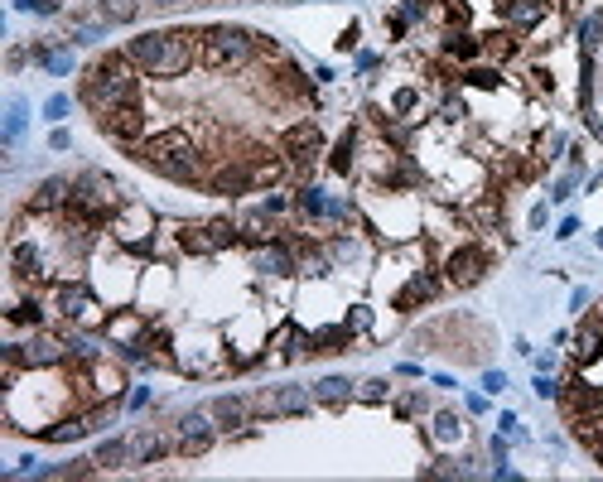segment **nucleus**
Instances as JSON below:
<instances>
[{
  "mask_svg": "<svg viewBox=\"0 0 603 482\" xmlns=\"http://www.w3.org/2000/svg\"><path fill=\"white\" fill-rule=\"evenodd\" d=\"M126 54L145 78H184L198 63V34L193 29H145L126 44Z\"/></svg>",
  "mask_w": 603,
  "mask_h": 482,
  "instance_id": "obj_1",
  "label": "nucleus"
},
{
  "mask_svg": "<svg viewBox=\"0 0 603 482\" xmlns=\"http://www.w3.org/2000/svg\"><path fill=\"white\" fill-rule=\"evenodd\" d=\"M261 54V34L251 29H232V25H213L198 34V68L222 73V68H247L251 58Z\"/></svg>",
  "mask_w": 603,
  "mask_h": 482,
  "instance_id": "obj_2",
  "label": "nucleus"
},
{
  "mask_svg": "<svg viewBox=\"0 0 603 482\" xmlns=\"http://www.w3.org/2000/svg\"><path fill=\"white\" fill-rule=\"evenodd\" d=\"M44 299H49V304H54L68 323H78V328H107V314H102V304H97V295H92L87 285L63 280V285H49Z\"/></svg>",
  "mask_w": 603,
  "mask_h": 482,
  "instance_id": "obj_3",
  "label": "nucleus"
},
{
  "mask_svg": "<svg viewBox=\"0 0 603 482\" xmlns=\"http://www.w3.org/2000/svg\"><path fill=\"white\" fill-rule=\"evenodd\" d=\"M20 362H25L29 372H58V367L73 362V343L63 333H54V328H34L20 343Z\"/></svg>",
  "mask_w": 603,
  "mask_h": 482,
  "instance_id": "obj_4",
  "label": "nucleus"
},
{
  "mask_svg": "<svg viewBox=\"0 0 603 482\" xmlns=\"http://www.w3.org/2000/svg\"><path fill=\"white\" fill-rule=\"evenodd\" d=\"M493 266V256L483 251V246H454L449 256H444V285H454V290H468V285H478L483 275Z\"/></svg>",
  "mask_w": 603,
  "mask_h": 482,
  "instance_id": "obj_5",
  "label": "nucleus"
},
{
  "mask_svg": "<svg viewBox=\"0 0 603 482\" xmlns=\"http://www.w3.org/2000/svg\"><path fill=\"white\" fill-rule=\"evenodd\" d=\"M203 184L213 188V193H222V198H242L247 188H256V169H251V160H242V155H227V160H218L208 169Z\"/></svg>",
  "mask_w": 603,
  "mask_h": 482,
  "instance_id": "obj_6",
  "label": "nucleus"
},
{
  "mask_svg": "<svg viewBox=\"0 0 603 482\" xmlns=\"http://www.w3.org/2000/svg\"><path fill=\"white\" fill-rule=\"evenodd\" d=\"M179 454L184 458H203L213 449V439H218V429H213V410H184L179 415Z\"/></svg>",
  "mask_w": 603,
  "mask_h": 482,
  "instance_id": "obj_7",
  "label": "nucleus"
},
{
  "mask_svg": "<svg viewBox=\"0 0 603 482\" xmlns=\"http://www.w3.org/2000/svg\"><path fill=\"white\" fill-rule=\"evenodd\" d=\"M97 126H102V131H107L116 145H131V150H136L140 140L150 135V121H145V107H140V102H126V107L107 111Z\"/></svg>",
  "mask_w": 603,
  "mask_h": 482,
  "instance_id": "obj_8",
  "label": "nucleus"
},
{
  "mask_svg": "<svg viewBox=\"0 0 603 482\" xmlns=\"http://www.w3.org/2000/svg\"><path fill=\"white\" fill-rule=\"evenodd\" d=\"M150 232H155V213L140 208V203H121L116 217H111V237L121 241V246H145Z\"/></svg>",
  "mask_w": 603,
  "mask_h": 482,
  "instance_id": "obj_9",
  "label": "nucleus"
},
{
  "mask_svg": "<svg viewBox=\"0 0 603 482\" xmlns=\"http://www.w3.org/2000/svg\"><path fill=\"white\" fill-rule=\"evenodd\" d=\"M251 410L266 415V420H275V415H304L309 410V391H300V386H266L251 401Z\"/></svg>",
  "mask_w": 603,
  "mask_h": 482,
  "instance_id": "obj_10",
  "label": "nucleus"
},
{
  "mask_svg": "<svg viewBox=\"0 0 603 482\" xmlns=\"http://www.w3.org/2000/svg\"><path fill=\"white\" fill-rule=\"evenodd\" d=\"M560 410H565V420H575V415H594L603 410V386H589L584 376H570V381H560Z\"/></svg>",
  "mask_w": 603,
  "mask_h": 482,
  "instance_id": "obj_11",
  "label": "nucleus"
},
{
  "mask_svg": "<svg viewBox=\"0 0 603 482\" xmlns=\"http://www.w3.org/2000/svg\"><path fill=\"white\" fill-rule=\"evenodd\" d=\"M251 266L261 270V275H295L300 270V251L285 246V241H266V246H256Z\"/></svg>",
  "mask_w": 603,
  "mask_h": 482,
  "instance_id": "obj_12",
  "label": "nucleus"
},
{
  "mask_svg": "<svg viewBox=\"0 0 603 482\" xmlns=\"http://www.w3.org/2000/svg\"><path fill=\"white\" fill-rule=\"evenodd\" d=\"M439 290H444V280H439L435 270H415L411 280L396 290V309H406V314H411V309H420V304H430Z\"/></svg>",
  "mask_w": 603,
  "mask_h": 482,
  "instance_id": "obj_13",
  "label": "nucleus"
},
{
  "mask_svg": "<svg viewBox=\"0 0 603 482\" xmlns=\"http://www.w3.org/2000/svg\"><path fill=\"white\" fill-rule=\"evenodd\" d=\"M68 198H73V184H68V179H44V184L29 193V213H34V217L63 213V208H68Z\"/></svg>",
  "mask_w": 603,
  "mask_h": 482,
  "instance_id": "obj_14",
  "label": "nucleus"
},
{
  "mask_svg": "<svg viewBox=\"0 0 603 482\" xmlns=\"http://www.w3.org/2000/svg\"><path fill=\"white\" fill-rule=\"evenodd\" d=\"M599 357H603V314H589L575 328V367H589Z\"/></svg>",
  "mask_w": 603,
  "mask_h": 482,
  "instance_id": "obj_15",
  "label": "nucleus"
},
{
  "mask_svg": "<svg viewBox=\"0 0 603 482\" xmlns=\"http://www.w3.org/2000/svg\"><path fill=\"white\" fill-rule=\"evenodd\" d=\"M102 333H107L116 348H136V343L150 338V319H145V314H111Z\"/></svg>",
  "mask_w": 603,
  "mask_h": 482,
  "instance_id": "obj_16",
  "label": "nucleus"
},
{
  "mask_svg": "<svg viewBox=\"0 0 603 482\" xmlns=\"http://www.w3.org/2000/svg\"><path fill=\"white\" fill-rule=\"evenodd\" d=\"M169 449H179L174 434H165V429H140L136 439H131V463H155V458H165Z\"/></svg>",
  "mask_w": 603,
  "mask_h": 482,
  "instance_id": "obj_17",
  "label": "nucleus"
},
{
  "mask_svg": "<svg viewBox=\"0 0 603 482\" xmlns=\"http://www.w3.org/2000/svg\"><path fill=\"white\" fill-rule=\"evenodd\" d=\"M237 227H242V237L251 246H266V241H280V227H275V217L266 208H251V213L237 217Z\"/></svg>",
  "mask_w": 603,
  "mask_h": 482,
  "instance_id": "obj_18",
  "label": "nucleus"
},
{
  "mask_svg": "<svg viewBox=\"0 0 603 482\" xmlns=\"http://www.w3.org/2000/svg\"><path fill=\"white\" fill-rule=\"evenodd\" d=\"M502 20L512 29H531L546 20V5L541 0H502Z\"/></svg>",
  "mask_w": 603,
  "mask_h": 482,
  "instance_id": "obj_19",
  "label": "nucleus"
},
{
  "mask_svg": "<svg viewBox=\"0 0 603 482\" xmlns=\"http://www.w3.org/2000/svg\"><path fill=\"white\" fill-rule=\"evenodd\" d=\"M49 444H73V439H83V434H92V415L87 410H78V415H68V420H58V425L39 429Z\"/></svg>",
  "mask_w": 603,
  "mask_h": 482,
  "instance_id": "obj_20",
  "label": "nucleus"
},
{
  "mask_svg": "<svg viewBox=\"0 0 603 482\" xmlns=\"http://www.w3.org/2000/svg\"><path fill=\"white\" fill-rule=\"evenodd\" d=\"M565 425H570V434H575L589 454L603 444V410H594V415H575V420H565Z\"/></svg>",
  "mask_w": 603,
  "mask_h": 482,
  "instance_id": "obj_21",
  "label": "nucleus"
},
{
  "mask_svg": "<svg viewBox=\"0 0 603 482\" xmlns=\"http://www.w3.org/2000/svg\"><path fill=\"white\" fill-rule=\"evenodd\" d=\"M208 410H213V420H222L227 429H237V425H247L251 401H242V396H218V401L208 405Z\"/></svg>",
  "mask_w": 603,
  "mask_h": 482,
  "instance_id": "obj_22",
  "label": "nucleus"
},
{
  "mask_svg": "<svg viewBox=\"0 0 603 482\" xmlns=\"http://www.w3.org/2000/svg\"><path fill=\"white\" fill-rule=\"evenodd\" d=\"M439 49H444L449 58H464V63H473V58H483V39H473V34H464V29H449Z\"/></svg>",
  "mask_w": 603,
  "mask_h": 482,
  "instance_id": "obj_23",
  "label": "nucleus"
},
{
  "mask_svg": "<svg viewBox=\"0 0 603 482\" xmlns=\"http://www.w3.org/2000/svg\"><path fill=\"white\" fill-rule=\"evenodd\" d=\"M353 343V328L343 323V328H319L314 338H309V352H348Z\"/></svg>",
  "mask_w": 603,
  "mask_h": 482,
  "instance_id": "obj_24",
  "label": "nucleus"
},
{
  "mask_svg": "<svg viewBox=\"0 0 603 482\" xmlns=\"http://www.w3.org/2000/svg\"><path fill=\"white\" fill-rule=\"evenodd\" d=\"M353 155H357V131L348 126V131L338 135V145H333L329 169H333V174H353Z\"/></svg>",
  "mask_w": 603,
  "mask_h": 482,
  "instance_id": "obj_25",
  "label": "nucleus"
},
{
  "mask_svg": "<svg viewBox=\"0 0 603 482\" xmlns=\"http://www.w3.org/2000/svg\"><path fill=\"white\" fill-rule=\"evenodd\" d=\"M203 227H208L213 251H227V246H237V241H242V227H237L232 217H213V222H203Z\"/></svg>",
  "mask_w": 603,
  "mask_h": 482,
  "instance_id": "obj_26",
  "label": "nucleus"
},
{
  "mask_svg": "<svg viewBox=\"0 0 603 482\" xmlns=\"http://www.w3.org/2000/svg\"><path fill=\"white\" fill-rule=\"evenodd\" d=\"M353 396V381L348 376H324L319 386H314V401H324V405H343Z\"/></svg>",
  "mask_w": 603,
  "mask_h": 482,
  "instance_id": "obj_27",
  "label": "nucleus"
},
{
  "mask_svg": "<svg viewBox=\"0 0 603 482\" xmlns=\"http://www.w3.org/2000/svg\"><path fill=\"white\" fill-rule=\"evenodd\" d=\"M179 246H184L189 256H213V241H208V227H203V222L179 227Z\"/></svg>",
  "mask_w": 603,
  "mask_h": 482,
  "instance_id": "obj_28",
  "label": "nucleus"
},
{
  "mask_svg": "<svg viewBox=\"0 0 603 482\" xmlns=\"http://www.w3.org/2000/svg\"><path fill=\"white\" fill-rule=\"evenodd\" d=\"M97 468H121V463H131V439H107V444H97Z\"/></svg>",
  "mask_w": 603,
  "mask_h": 482,
  "instance_id": "obj_29",
  "label": "nucleus"
},
{
  "mask_svg": "<svg viewBox=\"0 0 603 482\" xmlns=\"http://www.w3.org/2000/svg\"><path fill=\"white\" fill-rule=\"evenodd\" d=\"M295 208H300L304 217H324V213H329V198H324V188L300 184V193H295Z\"/></svg>",
  "mask_w": 603,
  "mask_h": 482,
  "instance_id": "obj_30",
  "label": "nucleus"
},
{
  "mask_svg": "<svg viewBox=\"0 0 603 482\" xmlns=\"http://www.w3.org/2000/svg\"><path fill=\"white\" fill-rule=\"evenodd\" d=\"M517 39L512 34H483V58H493V63H507V58H517Z\"/></svg>",
  "mask_w": 603,
  "mask_h": 482,
  "instance_id": "obj_31",
  "label": "nucleus"
},
{
  "mask_svg": "<svg viewBox=\"0 0 603 482\" xmlns=\"http://www.w3.org/2000/svg\"><path fill=\"white\" fill-rule=\"evenodd\" d=\"M386 396H391V381H382V376H367V381L357 386V401H367V405H382Z\"/></svg>",
  "mask_w": 603,
  "mask_h": 482,
  "instance_id": "obj_32",
  "label": "nucleus"
},
{
  "mask_svg": "<svg viewBox=\"0 0 603 482\" xmlns=\"http://www.w3.org/2000/svg\"><path fill=\"white\" fill-rule=\"evenodd\" d=\"M464 87H483V92H493V87H502V73H497V68H468Z\"/></svg>",
  "mask_w": 603,
  "mask_h": 482,
  "instance_id": "obj_33",
  "label": "nucleus"
},
{
  "mask_svg": "<svg viewBox=\"0 0 603 482\" xmlns=\"http://www.w3.org/2000/svg\"><path fill=\"white\" fill-rule=\"evenodd\" d=\"M102 15L121 25V20H136V15H140V5H136V0H102Z\"/></svg>",
  "mask_w": 603,
  "mask_h": 482,
  "instance_id": "obj_34",
  "label": "nucleus"
},
{
  "mask_svg": "<svg viewBox=\"0 0 603 482\" xmlns=\"http://www.w3.org/2000/svg\"><path fill=\"white\" fill-rule=\"evenodd\" d=\"M439 116H444V121H464V97H459V92H449V97L439 102Z\"/></svg>",
  "mask_w": 603,
  "mask_h": 482,
  "instance_id": "obj_35",
  "label": "nucleus"
},
{
  "mask_svg": "<svg viewBox=\"0 0 603 482\" xmlns=\"http://www.w3.org/2000/svg\"><path fill=\"white\" fill-rule=\"evenodd\" d=\"M435 434H439V439H459V415H439Z\"/></svg>",
  "mask_w": 603,
  "mask_h": 482,
  "instance_id": "obj_36",
  "label": "nucleus"
},
{
  "mask_svg": "<svg viewBox=\"0 0 603 482\" xmlns=\"http://www.w3.org/2000/svg\"><path fill=\"white\" fill-rule=\"evenodd\" d=\"M261 208H266L271 217H280L285 208H290V198H285V193H266V198H261Z\"/></svg>",
  "mask_w": 603,
  "mask_h": 482,
  "instance_id": "obj_37",
  "label": "nucleus"
},
{
  "mask_svg": "<svg viewBox=\"0 0 603 482\" xmlns=\"http://www.w3.org/2000/svg\"><path fill=\"white\" fill-rule=\"evenodd\" d=\"M536 396L555 401V396H560V381H550V376H536Z\"/></svg>",
  "mask_w": 603,
  "mask_h": 482,
  "instance_id": "obj_38",
  "label": "nucleus"
},
{
  "mask_svg": "<svg viewBox=\"0 0 603 482\" xmlns=\"http://www.w3.org/2000/svg\"><path fill=\"white\" fill-rule=\"evenodd\" d=\"M25 10H39V15H54L58 10V0H20Z\"/></svg>",
  "mask_w": 603,
  "mask_h": 482,
  "instance_id": "obj_39",
  "label": "nucleus"
},
{
  "mask_svg": "<svg viewBox=\"0 0 603 482\" xmlns=\"http://www.w3.org/2000/svg\"><path fill=\"white\" fill-rule=\"evenodd\" d=\"M357 39H362V29L348 25V29H343V39H338V49H357Z\"/></svg>",
  "mask_w": 603,
  "mask_h": 482,
  "instance_id": "obj_40",
  "label": "nucleus"
},
{
  "mask_svg": "<svg viewBox=\"0 0 603 482\" xmlns=\"http://www.w3.org/2000/svg\"><path fill=\"white\" fill-rule=\"evenodd\" d=\"M367 323H372V314H367V309H353V319H348V328L357 333V328H367Z\"/></svg>",
  "mask_w": 603,
  "mask_h": 482,
  "instance_id": "obj_41",
  "label": "nucleus"
},
{
  "mask_svg": "<svg viewBox=\"0 0 603 482\" xmlns=\"http://www.w3.org/2000/svg\"><path fill=\"white\" fill-rule=\"evenodd\" d=\"M63 111H68V102H63V97H54V102H49V121H63Z\"/></svg>",
  "mask_w": 603,
  "mask_h": 482,
  "instance_id": "obj_42",
  "label": "nucleus"
},
{
  "mask_svg": "<svg viewBox=\"0 0 603 482\" xmlns=\"http://www.w3.org/2000/svg\"><path fill=\"white\" fill-rule=\"evenodd\" d=\"M189 0H155V10H184Z\"/></svg>",
  "mask_w": 603,
  "mask_h": 482,
  "instance_id": "obj_43",
  "label": "nucleus"
},
{
  "mask_svg": "<svg viewBox=\"0 0 603 482\" xmlns=\"http://www.w3.org/2000/svg\"><path fill=\"white\" fill-rule=\"evenodd\" d=\"M594 463H599V468H603V444H599V449H594Z\"/></svg>",
  "mask_w": 603,
  "mask_h": 482,
  "instance_id": "obj_44",
  "label": "nucleus"
},
{
  "mask_svg": "<svg viewBox=\"0 0 603 482\" xmlns=\"http://www.w3.org/2000/svg\"><path fill=\"white\" fill-rule=\"evenodd\" d=\"M565 5H579V0H565Z\"/></svg>",
  "mask_w": 603,
  "mask_h": 482,
  "instance_id": "obj_45",
  "label": "nucleus"
}]
</instances>
